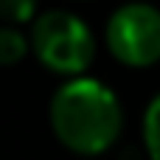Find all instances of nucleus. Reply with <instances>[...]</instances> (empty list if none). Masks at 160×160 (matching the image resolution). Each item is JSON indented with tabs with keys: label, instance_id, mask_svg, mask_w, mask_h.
Wrapping results in <instances>:
<instances>
[{
	"label": "nucleus",
	"instance_id": "obj_1",
	"mask_svg": "<svg viewBox=\"0 0 160 160\" xmlns=\"http://www.w3.org/2000/svg\"><path fill=\"white\" fill-rule=\"evenodd\" d=\"M51 127L76 155H101L115 143L124 112L115 93L96 79H70L51 98Z\"/></svg>",
	"mask_w": 160,
	"mask_h": 160
},
{
	"label": "nucleus",
	"instance_id": "obj_2",
	"mask_svg": "<svg viewBox=\"0 0 160 160\" xmlns=\"http://www.w3.org/2000/svg\"><path fill=\"white\" fill-rule=\"evenodd\" d=\"M28 39H31L34 56L48 70L65 73V76H79L93 62V53H96V42L87 22L62 8L34 17Z\"/></svg>",
	"mask_w": 160,
	"mask_h": 160
},
{
	"label": "nucleus",
	"instance_id": "obj_3",
	"mask_svg": "<svg viewBox=\"0 0 160 160\" xmlns=\"http://www.w3.org/2000/svg\"><path fill=\"white\" fill-rule=\"evenodd\" d=\"M110 53L129 68H149L160 59V11L149 3H127L107 22Z\"/></svg>",
	"mask_w": 160,
	"mask_h": 160
},
{
	"label": "nucleus",
	"instance_id": "obj_4",
	"mask_svg": "<svg viewBox=\"0 0 160 160\" xmlns=\"http://www.w3.org/2000/svg\"><path fill=\"white\" fill-rule=\"evenodd\" d=\"M31 48V39H25L17 28L11 25H0V68L17 65Z\"/></svg>",
	"mask_w": 160,
	"mask_h": 160
},
{
	"label": "nucleus",
	"instance_id": "obj_5",
	"mask_svg": "<svg viewBox=\"0 0 160 160\" xmlns=\"http://www.w3.org/2000/svg\"><path fill=\"white\" fill-rule=\"evenodd\" d=\"M143 146L152 160H160V96L152 98L143 115Z\"/></svg>",
	"mask_w": 160,
	"mask_h": 160
},
{
	"label": "nucleus",
	"instance_id": "obj_6",
	"mask_svg": "<svg viewBox=\"0 0 160 160\" xmlns=\"http://www.w3.org/2000/svg\"><path fill=\"white\" fill-rule=\"evenodd\" d=\"M37 14V0H0V17L6 22H28Z\"/></svg>",
	"mask_w": 160,
	"mask_h": 160
}]
</instances>
